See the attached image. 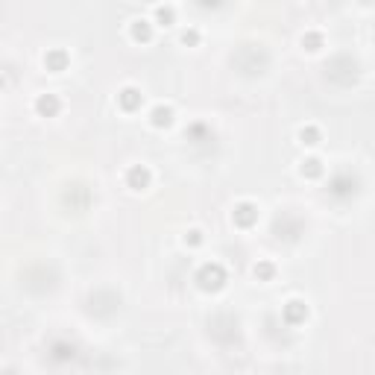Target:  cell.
<instances>
[{
    "instance_id": "1",
    "label": "cell",
    "mask_w": 375,
    "mask_h": 375,
    "mask_svg": "<svg viewBox=\"0 0 375 375\" xmlns=\"http://www.w3.org/2000/svg\"><path fill=\"white\" fill-rule=\"evenodd\" d=\"M223 281H226V273H223L220 264H205L199 270V284L205 290H217V287H223Z\"/></svg>"
},
{
    "instance_id": "2",
    "label": "cell",
    "mask_w": 375,
    "mask_h": 375,
    "mask_svg": "<svg viewBox=\"0 0 375 375\" xmlns=\"http://www.w3.org/2000/svg\"><path fill=\"white\" fill-rule=\"evenodd\" d=\"M255 217H258V211L252 208L249 202H246V205H240V208L234 211V220L240 223V226H252V223H255Z\"/></svg>"
},
{
    "instance_id": "3",
    "label": "cell",
    "mask_w": 375,
    "mask_h": 375,
    "mask_svg": "<svg viewBox=\"0 0 375 375\" xmlns=\"http://www.w3.org/2000/svg\"><path fill=\"white\" fill-rule=\"evenodd\" d=\"M305 314H308V308H305L302 302H290L287 308H284V316H287V323H299V319H305Z\"/></svg>"
},
{
    "instance_id": "4",
    "label": "cell",
    "mask_w": 375,
    "mask_h": 375,
    "mask_svg": "<svg viewBox=\"0 0 375 375\" xmlns=\"http://www.w3.org/2000/svg\"><path fill=\"white\" fill-rule=\"evenodd\" d=\"M147 182H150V173H147L144 167H132V170H129V185L132 188H144Z\"/></svg>"
},
{
    "instance_id": "5",
    "label": "cell",
    "mask_w": 375,
    "mask_h": 375,
    "mask_svg": "<svg viewBox=\"0 0 375 375\" xmlns=\"http://www.w3.org/2000/svg\"><path fill=\"white\" fill-rule=\"evenodd\" d=\"M56 109H59V100H56V97H50V94L38 100V112H41V115H53Z\"/></svg>"
},
{
    "instance_id": "6",
    "label": "cell",
    "mask_w": 375,
    "mask_h": 375,
    "mask_svg": "<svg viewBox=\"0 0 375 375\" xmlns=\"http://www.w3.org/2000/svg\"><path fill=\"white\" fill-rule=\"evenodd\" d=\"M120 103L126 105V109H135V105L141 103V94L135 91V88H126V91L120 94Z\"/></svg>"
},
{
    "instance_id": "7",
    "label": "cell",
    "mask_w": 375,
    "mask_h": 375,
    "mask_svg": "<svg viewBox=\"0 0 375 375\" xmlns=\"http://www.w3.org/2000/svg\"><path fill=\"white\" fill-rule=\"evenodd\" d=\"M152 123H155V126H167V123H170V109H162V105H158V109L152 112Z\"/></svg>"
},
{
    "instance_id": "8",
    "label": "cell",
    "mask_w": 375,
    "mask_h": 375,
    "mask_svg": "<svg viewBox=\"0 0 375 375\" xmlns=\"http://www.w3.org/2000/svg\"><path fill=\"white\" fill-rule=\"evenodd\" d=\"M135 38H150V26H147V21L135 23Z\"/></svg>"
},
{
    "instance_id": "9",
    "label": "cell",
    "mask_w": 375,
    "mask_h": 375,
    "mask_svg": "<svg viewBox=\"0 0 375 375\" xmlns=\"http://www.w3.org/2000/svg\"><path fill=\"white\" fill-rule=\"evenodd\" d=\"M302 141L305 144H316V129H311V126L302 129Z\"/></svg>"
},
{
    "instance_id": "10",
    "label": "cell",
    "mask_w": 375,
    "mask_h": 375,
    "mask_svg": "<svg viewBox=\"0 0 375 375\" xmlns=\"http://www.w3.org/2000/svg\"><path fill=\"white\" fill-rule=\"evenodd\" d=\"M255 273H258V276H264V279H267L270 273H273V267H270V264H261V267H255Z\"/></svg>"
},
{
    "instance_id": "11",
    "label": "cell",
    "mask_w": 375,
    "mask_h": 375,
    "mask_svg": "<svg viewBox=\"0 0 375 375\" xmlns=\"http://www.w3.org/2000/svg\"><path fill=\"white\" fill-rule=\"evenodd\" d=\"M308 164V173H319V162L316 158H311V162H305Z\"/></svg>"
},
{
    "instance_id": "12",
    "label": "cell",
    "mask_w": 375,
    "mask_h": 375,
    "mask_svg": "<svg viewBox=\"0 0 375 375\" xmlns=\"http://www.w3.org/2000/svg\"><path fill=\"white\" fill-rule=\"evenodd\" d=\"M305 44H311L308 50H316V44H319V38H316V35H308V38H305Z\"/></svg>"
},
{
    "instance_id": "13",
    "label": "cell",
    "mask_w": 375,
    "mask_h": 375,
    "mask_svg": "<svg viewBox=\"0 0 375 375\" xmlns=\"http://www.w3.org/2000/svg\"><path fill=\"white\" fill-rule=\"evenodd\" d=\"M50 62H53V65H56V68H59V65L65 62V56H62V53H53V56H50Z\"/></svg>"
}]
</instances>
